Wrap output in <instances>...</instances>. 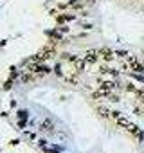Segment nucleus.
<instances>
[{
    "mask_svg": "<svg viewBox=\"0 0 144 153\" xmlns=\"http://www.w3.org/2000/svg\"><path fill=\"white\" fill-rule=\"evenodd\" d=\"M101 88L106 90V92H110L112 88H115V83H114V81H103V83H101Z\"/></svg>",
    "mask_w": 144,
    "mask_h": 153,
    "instance_id": "nucleus-7",
    "label": "nucleus"
},
{
    "mask_svg": "<svg viewBox=\"0 0 144 153\" xmlns=\"http://www.w3.org/2000/svg\"><path fill=\"white\" fill-rule=\"evenodd\" d=\"M54 72H56L58 76H61V67H59V65H56V67H54Z\"/></svg>",
    "mask_w": 144,
    "mask_h": 153,
    "instance_id": "nucleus-10",
    "label": "nucleus"
},
{
    "mask_svg": "<svg viewBox=\"0 0 144 153\" xmlns=\"http://www.w3.org/2000/svg\"><path fill=\"white\" fill-rule=\"evenodd\" d=\"M130 70H133V72H137V74H140V72H144V63H139V61H133V63H130Z\"/></svg>",
    "mask_w": 144,
    "mask_h": 153,
    "instance_id": "nucleus-4",
    "label": "nucleus"
},
{
    "mask_svg": "<svg viewBox=\"0 0 144 153\" xmlns=\"http://www.w3.org/2000/svg\"><path fill=\"white\" fill-rule=\"evenodd\" d=\"M54 56V51H52V47H47V49H43L42 52H38L33 59L34 61H45V59H50Z\"/></svg>",
    "mask_w": 144,
    "mask_h": 153,
    "instance_id": "nucleus-1",
    "label": "nucleus"
},
{
    "mask_svg": "<svg viewBox=\"0 0 144 153\" xmlns=\"http://www.w3.org/2000/svg\"><path fill=\"white\" fill-rule=\"evenodd\" d=\"M126 90H128V92H137V90H135V87H131V85H128V87H126Z\"/></svg>",
    "mask_w": 144,
    "mask_h": 153,
    "instance_id": "nucleus-11",
    "label": "nucleus"
},
{
    "mask_svg": "<svg viewBox=\"0 0 144 153\" xmlns=\"http://www.w3.org/2000/svg\"><path fill=\"white\" fill-rule=\"evenodd\" d=\"M31 68H33L34 72H38V74H49V72H50V68L45 67V65H33Z\"/></svg>",
    "mask_w": 144,
    "mask_h": 153,
    "instance_id": "nucleus-5",
    "label": "nucleus"
},
{
    "mask_svg": "<svg viewBox=\"0 0 144 153\" xmlns=\"http://www.w3.org/2000/svg\"><path fill=\"white\" fill-rule=\"evenodd\" d=\"M115 123H117L119 126H122V128H128V126H130V121H128L126 117H122V115H119V117L115 119Z\"/></svg>",
    "mask_w": 144,
    "mask_h": 153,
    "instance_id": "nucleus-6",
    "label": "nucleus"
},
{
    "mask_svg": "<svg viewBox=\"0 0 144 153\" xmlns=\"http://www.w3.org/2000/svg\"><path fill=\"white\" fill-rule=\"evenodd\" d=\"M83 58H85V61H87V63H96V61H97V58H99V51H88Z\"/></svg>",
    "mask_w": 144,
    "mask_h": 153,
    "instance_id": "nucleus-2",
    "label": "nucleus"
},
{
    "mask_svg": "<svg viewBox=\"0 0 144 153\" xmlns=\"http://www.w3.org/2000/svg\"><path fill=\"white\" fill-rule=\"evenodd\" d=\"M42 126H45V130H52V128H50V123H49V121H47V123H43Z\"/></svg>",
    "mask_w": 144,
    "mask_h": 153,
    "instance_id": "nucleus-12",
    "label": "nucleus"
},
{
    "mask_svg": "<svg viewBox=\"0 0 144 153\" xmlns=\"http://www.w3.org/2000/svg\"><path fill=\"white\" fill-rule=\"evenodd\" d=\"M99 56H101V58H103L105 61H112L115 54H114V52H112L110 49H106V47H105V49H101V51H99Z\"/></svg>",
    "mask_w": 144,
    "mask_h": 153,
    "instance_id": "nucleus-3",
    "label": "nucleus"
},
{
    "mask_svg": "<svg viewBox=\"0 0 144 153\" xmlns=\"http://www.w3.org/2000/svg\"><path fill=\"white\" fill-rule=\"evenodd\" d=\"M97 114H99L101 117H110V115H112V112H108L105 106H99V108H97Z\"/></svg>",
    "mask_w": 144,
    "mask_h": 153,
    "instance_id": "nucleus-9",
    "label": "nucleus"
},
{
    "mask_svg": "<svg viewBox=\"0 0 144 153\" xmlns=\"http://www.w3.org/2000/svg\"><path fill=\"white\" fill-rule=\"evenodd\" d=\"M119 115H121V114H119V112H112V117H114V119H117V117H119Z\"/></svg>",
    "mask_w": 144,
    "mask_h": 153,
    "instance_id": "nucleus-13",
    "label": "nucleus"
},
{
    "mask_svg": "<svg viewBox=\"0 0 144 153\" xmlns=\"http://www.w3.org/2000/svg\"><path fill=\"white\" fill-rule=\"evenodd\" d=\"M74 63H76V70H83V68H85V65H87L85 58H83V59H79V58H78V59H76Z\"/></svg>",
    "mask_w": 144,
    "mask_h": 153,
    "instance_id": "nucleus-8",
    "label": "nucleus"
}]
</instances>
